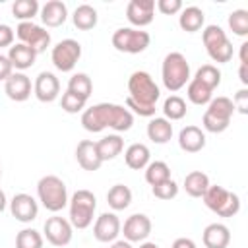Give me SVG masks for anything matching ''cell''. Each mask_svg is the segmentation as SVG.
<instances>
[{
	"instance_id": "obj_1",
	"label": "cell",
	"mask_w": 248,
	"mask_h": 248,
	"mask_svg": "<svg viewBox=\"0 0 248 248\" xmlns=\"http://www.w3.org/2000/svg\"><path fill=\"white\" fill-rule=\"evenodd\" d=\"M134 124V114L122 105L114 103H97L81 112V126L87 132H103L105 128H112L116 132H128Z\"/></svg>"
},
{
	"instance_id": "obj_2",
	"label": "cell",
	"mask_w": 248,
	"mask_h": 248,
	"mask_svg": "<svg viewBox=\"0 0 248 248\" xmlns=\"http://www.w3.org/2000/svg\"><path fill=\"white\" fill-rule=\"evenodd\" d=\"M161 97V89L151 78L149 72L136 70L128 78V97H126V108L140 116H153L155 105Z\"/></svg>"
},
{
	"instance_id": "obj_3",
	"label": "cell",
	"mask_w": 248,
	"mask_h": 248,
	"mask_svg": "<svg viewBox=\"0 0 248 248\" xmlns=\"http://www.w3.org/2000/svg\"><path fill=\"white\" fill-rule=\"evenodd\" d=\"M37 198L50 213H58L68 205V188L56 174H46L37 182Z\"/></svg>"
},
{
	"instance_id": "obj_4",
	"label": "cell",
	"mask_w": 248,
	"mask_h": 248,
	"mask_svg": "<svg viewBox=\"0 0 248 248\" xmlns=\"http://www.w3.org/2000/svg\"><path fill=\"white\" fill-rule=\"evenodd\" d=\"M161 79L170 93L182 89L190 81V64L182 52H169L163 58Z\"/></svg>"
},
{
	"instance_id": "obj_5",
	"label": "cell",
	"mask_w": 248,
	"mask_h": 248,
	"mask_svg": "<svg viewBox=\"0 0 248 248\" xmlns=\"http://www.w3.org/2000/svg\"><path fill=\"white\" fill-rule=\"evenodd\" d=\"M232 114H234V107H232V101L229 97H225V95L213 97L207 103V108L202 116V126L205 132L221 134L229 128Z\"/></svg>"
},
{
	"instance_id": "obj_6",
	"label": "cell",
	"mask_w": 248,
	"mask_h": 248,
	"mask_svg": "<svg viewBox=\"0 0 248 248\" xmlns=\"http://www.w3.org/2000/svg\"><path fill=\"white\" fill-rule=\"evenodd\" d=\"M68 205H70V223L72 227L83 231L87 229L91 223H93V217H95V209H97V198L91 190H76L72 194V198L68 200Z\"/></svg>"
},
{
	"instance_id": "obj_7",
	"label": "cell",
	"mask_w": 248,
	"mask_h": 248,
	"mask_svg": "<svg viewBox=\"0 0 248 248\" xmlns=\"http://www.w3.org/2000/svg\"><path fill=\"white\" fill-rule=\"evenodd\" d=\"M202 41L205 46L207 56L217 64H227L232 58V43L229 41L227 33L219 25H205L202 31Z\"/></svg>"
},
{
	"instance_id": "obj_8",
	"label": "cell",
	"mask_w": 248,
	"mask_h": 248,
	"mask_svg": "<svg viewBox=\"0 0 248 248\" xmlns=\"http://www.w3.org/2000/svg\"><path fill=\"white\" fill-rule=\"evenodd\" d=\"M203 203L207 209H211L213 213H217L219 217H234L240 211V198L217 184H209V188L205 190V194L202 196Z\"/></svg>"
},
{
	"instance_id": "obj_9",
	"label": "cell",
	"mask_w": 248,
	"mask_h": 248,
	"mask_svg": "<svg viewBox=\"0 0 248 248\" xmlns=\"http://www.w3.org/2000/svg\"><path fill=\"white\" fill-rule=\"evenodd\" d=\"M112 46L118 52H126V54H140L143 52L149 43L151 37L147 31L143 29H136V27H120L112 33Z\"/></svg>"
},
{
	"instance_id": "obj_10",
	"label": "cell",
	"mask_w": 248,
	"mask_h": 248,
	"mask_svg": "<svg viewBox=\"0 0 248 248\" xmlns=\"http://www.w3.org/2000/svg\"><path fill=\"white\" fill-rule=\"evenodd\" d=\"M79 58H81V45L76 39H62L50 50V60L54 68L60 72H72Z\"/></svg>"
},
{
	"instance_id": "obj_11",
	"label": "cell",
	"mask_w": 248,
	"mask_h": 248,
	"mask_svg": "<svg viewBox=\"0 0 248 248\" xmlns=\"http://www.w3.org/2000/svg\"><path fill=\"white\" fill-rule=\"evenodd\" d=\"M16 35L19 39V43L27 45L29 48H33L37 54L45 52L48 46H50V33L39 25V23H33V21H21L17 23L16 27Z\"/></svg>"
},
{
	"instance_id": "obj_12",
	"label": "cell",
	"mask_w": 248,
	"mask_h": 248,
	"mask_svg": "<svg viewBox=\"0 0 248 248\" xmlns=\"http://www.w3.org/2000/svg\"><path fill=\"white\" fill-rule=\"evenodd\" d=\"M43 231H45V238H46L52 246H58V248L70 244V242H72V236H74V227H72V223H70L68 219L60 217V215L48 217V219L45 221Z\"/></svg>"
},
{
	"instance_id": "obj_13",
	"label": "cell",
	"mask_w": 248,
	"mask_h": 248,
	"mask_svg": "<svg viewBox=\"0 0 248 248\" xmlns=\"http://www.w3.org/2000/svg\"><path fill=\"white\" fill-rule=\"evenodd\" d=\"M120 229H122V223H120L118 215L112 211H105L97 217V221L93 225V236H95V240L108 244L118 238Z\"/></svg>"
},
{
	"instance_id": "obj_14",
	"label": "cell",
	"mask_w": 248,
	"mask_h": 248,
	"mask_svg": "<svg viewBox=\"0 0 248 248\" xmlns=\"http://www.w3.org/2000/svg\"><path fill=\"white\" fill-rule=\"evenodd\" d=\"M124 240L128 242H143L151 234V219L145 213H134L130 215L122 225Z\"/></svg>"
},
{
	"instance_id": "obj_15",
	"label": "cell",
	"mask_w": 248,
	"mask_h": 248,
	"mask_svg": "<svg viewBox=\"0 0 248 248\" xmlns=\"http://www.w3.org/2000/svg\"><path fill=\"white\" fill-rule=\"evenodd\" d=\"M126 17L136 29L149 25L155 17V0H130L126 6Z\"/></svg>"
},
{
	"instance_id": "obj_16",
	"label": "cell",
	"mask_w": 248,
	"mask_h": 248,
	"mask_svg": "<svg viewBox=\"0 0 248 248\" xmlns=\"http://www.w3.org/2000/svg\"><path fill=\"white\" fill-rule=\"evenodd\" d=\"M10 211L16 217V221H19V223H31L39 215V203H37V200L33 196H29L25 192H19V194H16L12 198Z\"/></svg>"
},
{
	"instance_id": "obj_17",
	"label": "cell",
	"mask_w": 248,
	"mask_h": 248,
	"mask_svg": "<svg viewBox=\"0 0 248 248\" xmlns=\"http://www.w3.org/2000/svg\"><path fill=\"white\" fill-rule=\"evenodd\" d=\"M33 93L41 103H52L60 95V81L52 72H41L33 81Z\"/></svg>"
},
{
	"instance_id": "obj_18",
	"label": "cell",
	"mask_w": 248,
	"mask_h": 248,
	"mask_svg": "<svg viewBox=\"0 0 248 248\" xmlns=\"http://www.w3.org/2000/svg\"><path fill=\"white\" fill-rule=\"evenodd\" d=\"M33 91V83L29 79V76H25L23 72H14L6 81H4V93L8 95V99L16 101V103H23L31 97Z\"/></svg>"
},
{
	"instance_id": "obj_19",
	"label": "cell",
	"mask_w": 248,
	"mask_h": 248,
	"mask_svg": "<svg viewBox=\"0 0 248 248\" xmlns=\"http://www.w3.org/2000/svg\"><path fill=\"white\" fill-rule=\"evenodd\" d=\"M76 161L83 170H89V172L99 170L103 161L97 153V143L93 140H81L76 147Z\"/></svg>"
},
{
	"instance_id": "obj_20",
	"label": "cell",
	"mask_w": 248,
	"mask_h": 248,
	"mask_svg": "<svg viewBox=\"0 0 248 248\" xmlns=\"http://www.w3.org/2000/svg\"><path fill=\"white\" fill-rule=\"evenodd\" d=\"M178 147L186 153H198L205 147V134L202 128L190 124L178 132Z\"/></svg>"
},
{
	"instance_id": "obj_21",
	"label": "cell",
	"mask_w": 248,
	"mask_h": 248,
	"mask_svg": "<svg viewBox=\"0 0 248 248\" xmlns=\"http://www.w3.org/2000/svg\"><path fill=\"white\" fill-rule=\"evenodd\" d=\"M39 16L46 27H60L68 19V8L62 0H48L39 10Z\"/></svg>"
},
{
	"instance_id": "obj_22",
	"label": "cell",
	"mask_w": 248,
	"mask_h": 248,
	"mask_svg": "<svg viewBox=\"0 0 248 248\" xmlns=\"http://www.w3.org/2000/svg\"><path fill=\"white\" fill-rule=\"evenodd\" d=\"M205 248H227L231 242V231L223 223H209L202 234Z\"/></svg>"
},
{
	"instance_id": "obj_23",
	"label": "cell",
	"mask_w": 248,
	"mask_h": 248,
	"mask_svg": "<svg viewBox=\"0 0 248 248\" xmlns=\"http://www.w3.org/2000/svg\"><path fill=\"white\" fill-rule=\"evenodd\" d=\"M35 58H37V52L33 48H29L27 45H23V43L12 45L10 50H8V60H10L12 68H16V70L31 68L35 64Z\"/></svg>"
},
{
	"instance_id": "obj_24",
	"label": "cell",
	"mask_w": 248,
	"mask_h": 248,
	"mask_svg": "<svg viewBox=\"0 0 248 248\" xmlns=\"http://www.w3.org/2000/svg\"><path fill=\"white\" fill-rule=\"evenodd\" d=\"M149 159H151V153H149V147L145 143H132L124 151V163L132 170L145 169L149 165Z\"/></svg>"
},
{
	"instance_id": "obj_25",
	"label": "cell",
	"mask_w": 248,
	"mask_h": 248,
	"mask_svg": "<svg viewBox=\"0 0 248 248\" xmlns=\"http://www.w3.org/2000/svg\"><path fill=\"white\" fill-rule=\"evenodd\" d=\"M203 21H205V16H203V10L198 8V6H188V8H182L180 10V16H178V25L182 31L186 33H196L203 27Z\"/></svg>"
},
{
	"instance_id": "obj_26",
	"label": "cell",
	"mask_w": 248,
	"mask_h": 248,
	"mask_svg": "<svg viewBox=\"0 0 248 248\" xmlns=\"http://www.w3.org/2000/svg\"><path fill=\"white\" fill-rule=\"evenodd\" d=\"M147 138L153 143H159V145L170 141V138H172V124L165 116L151 118L149 124H147Z\"/></svg>"
},
{
	"instance_id": "obj_27",
	"label": "cell",
	"mask_w": 248,
	"mask_h": 248,
	"mask_svg": "<svg viewBox=\"0 0 248 248\" xmlns=\"http://www.w3.org/2000/svg\"><path fill=\"white\" fill-rule=\"evenodd\" d=\"M97 143V153L101 157V161H112L114 157H118L124 149V140L118 134H108L105 138H101Z\"/></svg>"
},
{
	"instance_id": "obj_28",
	"label": "cell",
	"mask_w": 248,
	"mask_h": 248,
	"mask_svg": "<svg viewBox=\"0 0 248 248\" xmlns=\"http://www.w3.org/2000/svg\"><path fill=\"white\" fill-rule=\"evenodd\" d=\"M72 21H74V25H76L78 29L89 31V29H93V27L97 25L99 16H97V10H95L93 6H89V4H79V6L74 10V14H72Z\"/></svg>"
},
{
	"instance_id": "obj_29",
	"label": "cell",
	"mask_w": 248,
	"mask_h": 248,
	"mask_svg": "<svg viewBox=\"0 0 248 248\" xmlns=\"http://www.w3.org/2000/svg\"><path fill=\"white\" fill-rule=\"evenodd\" d=\"M209 188V176L202 170H192L184 176V190L192 198H202Z\"/></svg>"
},
{
	"instance_id": "obj_30",
	"label": "cell",
	"mask_w": 248,
	"mask_h": 248,
	"mask_svg": "<svg viewBox=\"0 0 248 248\" xmlns=\"http://www.w3.org/2000/svg\"><path fill=\"white\" fill-rule=\"evenodd\" d=\"M107 203L114 211H122L132 203V190L126 184H114L107 192Z\"/></svg>"
},
{
	"instance_id": "obj_31",
	"label": "cell",
	"mask_w": 248,
	"mask_h": 248,
	"mask_svg": "<svg viewBox=\"0 0 248 248\" xmlns=\"http://www.w3.org/2000/svg\"><path fill=\"white\" fill-rule=\"evenodd\" d=\"M66 91H70V93H74V95H78V97L87 101L91 97V93H93V81L85 72H78V74H74L70 78Z\"/></svg>"
},
{
	"instance_id": "obj_32",
	"label": "cell",
	"mask_w": 248,
	"mask_h": 248,
	"mask_svg": "<svg viewBox=\"0 0 248 248\" xmlns=\"http://www.w3.org/2000/svg\"><path fill=\"white\" fill-rule=\"evenodd\" d=\"M186 95H188L190 103H194V105H198V107H203V105H207V103L213 99V91H211L207 85H203V83H200L198 79H194V78H190V81H188Z\"/></svg>"
},
{
	"instance_id": "obj_33",
	"label": "cell",
	"mask_w": 248,
	"mask_h": 248,
	"mask_svg": "<svg viewBox=\"0 0 248 248\" xmlns=\"http://www.w3.org/2000/svg\"><path fill=\"white\" fill-rule=\"evenodd\" d=\"M170 178V169L165 161H149L145 167V182L149 186H157Z\"/></svg>"
},
{
	"instance_id": "obj_34",
	"label": "cell",
	"mask_w": 248,
	"mask_h": 248,
	"mask_svg": "<svg viewBox=\"0 0 248 248\" xmlns=\"http://www.w3.org/2000/svg\"><path fill=\"white\" fill-rule=\"evenodd\" d=\"M39 10H41V6L37 0H16L12 4V14L16 19H19V23L33 21V17L39 14Z\"/></svg>"
},
{
	"instance_id": "obj_35",
	"label": "cell",
	"mask_w": 248,
	"mask_h": 248,
	"mask_svg": "<svg viewBox=\"0 0 248 248\" xmlns=\"http://www.w3.org/2000/svg\"><path fill=\"white\" fill-rule=\"evenodd\" d=\"M194 79H198L200 83H203L211 91H215L219 87V83H221V70L217 66H213V64H203V66H200L196 70Z\"/></svg>"
},
{
	"instance_id": "obj_36",
	"label": "cell",
	"mask_w": 248,
	"mask_h": 248,
	"mask_svg": "<svg viewBox=\"0 0 248 248\" xmlns=\"http://www.w3.org/2000/svg\"><path fill=\"white\" fill-rule=\"evenodd\" d=\"M163 114H165V118L169 122L184 118L186 116V101L182 97H178V95L167 97L165 103H163Z\"/></svg>"
},
{
	"instance_id": "obj_37",
	"label": "cell",
	"mask_w": 248,
	"mask_h": 248,
	"mask_svg": "<svg viewBox=\"0 0 248 248\" xmlns=\"http://www.w3.org/2000/svg\"><path fill=\"white\" fill-rule=\"evenodd\" d=\"M16 248H43V234L35 229H21L16 234Z\"/></svg>"
},
{
	"instance_id": "obj_38",
	"label": "cell",
	"mask_w": 248,
	"mask_h": 248,
	"mask_svg": "<svg viewBox=\"0 0 248 248\" xmlns=\"http://www.w3.org/2000/svg\"><path fill=\"white\" fill-rule=\"evenodd\" d=\"M229 27L234 35L246 37L248 35V12L246 10H234L229 14Z\"/></svg>"
},
{
	"instance_id": "obj_39",
	"label": "cell",
	"mask_w": 248,
	"mask_h": 248,
	"mask_svg": "<svg viewBox=\"0 0 248 248\" xmlns=\"http://www.w3.org/2000/svg\"><path fill=\"white\" fill-rule=\"evenodd\" d=\"M85 103H87L85 99H81V97H78V95H74V93H70V91H66V93L62 95V101H60L62 110H66L68 114H78V112H83Z\"/></svg>"
},
{
	"instance_id": "obj_40",
	"label": "cell",
	"mask_w": 248,
	"mask_h": 248,
	"mask_svg": "<svg viewBox=\"0 0 248 248\" xmlns=\"http://www.w3.org/2000/svg\"><path fill=\"white\" fill-rule=\"evenodd\" d=\"M151 192L159 200H172V198L178 196V184L172 178H169V180H165L157 186H151Z\"/></svg>"
},
{
	"instance_id": "obj_41",
	"label": "cell",
	"mask_w": 248,
	"mask_h": 248,
	"mask_svg": "<svg viewBox=\"0 0 248 248\" xmlns=\"http://www.w3.org/2000/svg\"><path fill=\"white\" fill-rule=\"evenodd\" d=\"M231 101H232L234 110H238L240 114H248V89L246 87H242L240 91H236Z\"/></svg>"
},
{
	"instance_id": "obj_42",
	"label": "cell",
	"mask_w": 248,
	"mask_h": 248,
	"mask_svg": "<svg viewBox=\"0 0 248 248\" xmlns=\"http://www.w3.org/2000/svg\"><path fill=\"white\" fill-rule=\"evenodd\" d=\"M155 6L165 16H172V14H178L182 10V2L180 0H157Z\"/></svg>"
},
{
	"instance_id": "obj_43",
	"label": "cell",
	"mask_w": 248,
	"mask_h": 248,
	"mask_svg": "<svg viewBox=\"0 0 248 248\" xmlns=\"http://www.w3.org/2000/svg\"><path fill=\"white\" fill-rule=\"evenodd\" d=\"M14 37H16V31L8 23H0V48L12 46L14 45Z\"/></svg>"
},
{
	"instance_id": "obj_44",
	"label": "cell",
	"mask_w": 248,
	"mask_h": 248,
	"mask_svg": "<svg viewBox=\"0 0 248 248\" xmlns=\"http://www.w3.org/2000/svg\"><path fill=\"white\" fill-rule=\"evenodd\" d=\"M12 74H14V68H12L10 60H8V56L0 54V79H4V81H6Z\"/></svg>"
},
{
	"instance_id": "obj_45",
	"label": "cell",
	"mask_w": 248,
	"mask_h": 248,
	"mask_svg": "<svg viewBox=\"0 0 248 248\" xmlns=\"http://www.w3.org/2000/svg\"><path fill=\"white\" fill-rule=\"evenodd\" d=\"M172 248H196V242L192 238H186V236H180L172 242Z\"/></svg>"
},
{
	"instance_id": "obj_46",
	"label": "cell",
	"mask_w": 248,
	"mask_h": 248,
	"mask_svg": "<svg viewBox=\"0 0 248 248\" xmlns=\"http://www.w3.org/2000/svg\"><path fill=\"white\" fill-rule=\"evenodd\" d=\"M238 56H240V64H248V43H246V41L240 45Z\"/></svg>"
},
{
	"instance_id": "obj_47",
	"label": "cell",
	"mask_w": 248,
	"mask_h": 248,
	"mask_svg": "<svg viewBox=\"0 0 248 248\" xmlns=\"http://www.w3.org/2000/svg\"><path fill=\"white\" fill-rule=\"evenodd\" d=\"M238 76H240L242 85H248V64H240V68H238Z\"/></svg>"
},
{
	"instance_id": "obj_48",
	"label": "cell",
	"mask_w": 248,
	"mask_h": 248,
	"mask_svg": "<svg viewBox=\"0 0 248 248\" xmlns=\"http://www.w3.org/2000/svg\"><path fill=\"white\" fill-rule=\"evenodd\" d=\"M108 248H134V246H132V242H128V240H114V242H110Z\"/></svg>"
},
{
	"instance_id": "obj_49",
	"label": "cell",
	"mask_w": 248,
	"mask_h": 248,
	"mask_svg": "<svg viewBox=\"0 0 248 248\" xmlns=\"http://www.w3.org/2000/svg\"><path fill=\"white\" fill-rule=\"evenodd\" d=\"M6 205H8V200H6V194H4V190H0V213L6 209Z\"/></svg>"
},
{
	"instance_id": "obj_50",
	"label": "cell",
	"mask_w": 248,
	"mask_h": 248,
	"mask_svg": "<svg viewBox=\"0 0 248 248\" xmlns=\"http://www.w3.org/2000/svg\"><path fill=\"white\" fill-rule=\"evenodd\" d=\"M140 248H159L155 242H147V240H143L141 244H140Z\"/></svg>"
},
{
	"instance_id": "obj_51",
	"label": "cell",
	"mask_w": 248,
	"mask_h": 248,
	"mask_svg": "<svg viewBox=\"0 0 248 248\" xmlns=\"http://www.w3.org/2000/svg\"><path fill=\"white\" fill-rule=\"evenodd\" d=\"M0 178H2V167H0Z\"/></svg>"
}]
</instances>
